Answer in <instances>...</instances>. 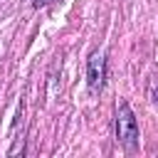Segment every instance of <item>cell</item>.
Listing matches in <instances>:
<instances>
[{"instance_id":"obj_3","label":"cell","mask_w":158,"mask_h":158,"mask_svg":"<svg viewBox=\"0 0 158 158\" xmlns=\"http://www.w3.org/2000/svg\"><path fill=\"white\" fill-rule=\"evenodd\" d=\"M44 2H49V0H35V5H44Z\"/></svg>"},{"instance_id":"obj_4","label":"cell","mask_w":158,"mask_h":158,"mask_svg":"<svg viewBox=\"0 0 158 158\" xmlns=\"http://www.w3.org/2000/svg\"><path fill=\"white\" fill-rule=\"evenodd\" d=\"M156 101H158V91H156Z\"/></svg>"},{"instance_id":"obj_1","label":"cell","mask_w":158,"mask_h":158,"mask_svg":"<svg viewBox=\"0 0 158 158\" xmlns=\"http://www.w3.org/2000/svg\"><path fill=\"white\" fill-rule=\"evenodd\" d=\"M116 136L123 143V148H128V151H133L138 146V123L126 101L118 106V114H116Z\"/></svg>"},{"instance_id":"obj_2","label":"cell","mask_w":158,"mask_h":158,"mask_svg":"<svg viewBox=\"0 0 158 158\" xmlns=\"http://www.w3.org/2000/svg\"><path fill=\"white\" fill-rule=\"evenodd\" d=\"M86 81H89V91L99 94L104 86V57L99 52H94L89 57V67H86Z\"/></svg>"}]
</instances>
